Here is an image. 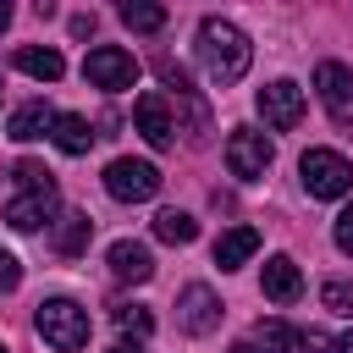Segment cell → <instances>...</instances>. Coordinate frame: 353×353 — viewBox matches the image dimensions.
<instances>
[{
    "label": "cell",
    "mask_w": 353,
    "mask_h": 353,
    "mask_svg": "<svg viewBox=\"0 0 353 353\" xmlns=\"http://www.w3.org/2000/svg\"><path fill=\"white\" fill-rule=\"evenodd\" d=\"M193 50H199V66H204V77L210 83H237L248 66H254V44H248V33L237 28V22H226V17H204L199 22V39H193Z\"/></svg>",
    "instance_id": "cell-1"
},
{
    "label": "cell",
    "mask_w": 353,
    "mask_h": 353,
    "mask_svg": "<svg viewBox=\"0 0 353 353\" xmlns=\"http://www.w3.org/2000/svg\"><path fill=\"white\" fill-rule=\"evenodd\" d=\"M33 325H39V336H44L55 353H77V347H88V309L72 303V298H44L39 314H33Z\"/></svg>",
    "instance_id": "cell-2"
},
{
    "label": "cell",
    "mask_w": 353,
    "mask_h": 353,
    "mask_svg": "<svg viewBox=\"0 0 353 353\" xmlns=\"http://www.w3.org/2000/svg\"><path fill=\"white\" fill-rule=\"evenodd\" d=\"M298 176H303L309 199H342V193H353V165L336 149H309L298 160Z\"/></svg>",
    "instance_id": "cell-3"
},
{
    "label": "cell",
    "mask_w": 353,
    "mask_h": 353,
    "mask_svg": "<svg viewBox=\"0 0 353 353\" xmlns=\"http://www.w3.org/2000/svg\"><path fill=\"white\" fill-rule=\"evenodd\" d=\"M105 193L116 199V204H143V199H154L160 193V171L149 165V160H110L105 165Z\"/></svg>",
    "instance_id": "cell-4"
},
{
    "label": "cell",
    "mask_w": 353,
    "mask_h": 353,
    "mask_svg": "<svg viewBox=\"0 0 353 353\" xmlns=\"http://www.w3.org/2000/svg\"><path fill=\"white\" fill-rule=\"evenodd\" d=\"M83 77L94 88H105V94H127V88H138V61L127 50H116V44H99V50H88Z\"/></svg>",
    "instance_id": "cell-5"
},
{
    "label": "cell",
    "mask_w": 353,
    "mask_h": 353,
    "mask_svg": "<svg viewBox=\"0 0 353 353\" xmlns=\"http://www.w3.org/2000/svg\"><path fill=\"white\" fill-rule=\"evenodd\" d=\"M270 160H276V149H270V138H265V132L237 127V132L226 138V171H232L237 182H259V176L270 171Z\"/></svg>",
    "instance_id": "cell-6"
},
{
    "label": "cell",
    "mask_w": 353,
    "mask_h": 353,
    "mask_svg": "<svg viewBox=\"0 0 353 353\" xmlns=\"http://www.w3.org/2000/svg\"><path fill=\"white\" fill-rule=\"evenodd\" d=\"M61 215V188L44 182V188H17V199L6 204V226L11 232H39Z\"/></svg>",
    "instance_id": "cell-7"
},
{
    "label": "cell",
    "mask_w": 353,
    "mask_h": 353,
    "mask_svg": "<svg viewBox=\"0 0 353 353\" xmlns=\"http://www.w3.org/2000/svg\"><path fill=\"white\" fill-rule=\"evenodd\" d=\"M254 105H259L265 127H276V132H292V127L303 121V88H298L292 77H276V83H265V88L254 94Z\"/></svg>",
    "instance_id": "cell-8"
},
{
    "label": "cell",
    "mask_w": 353,
    "mask_h": 353,
    "mask_svg": "<svg viewBox=\"0 0 353 353\" xmlns=\"http://www.w3.org/2000/svg\"><path fill=\"white\" fill-rule=\"evenodd\" d=\"M314 94H320V105H325V116L336 127H353V72L342 61H320L314 66Z\"/></svg>",
    "instance_id": "cell-9"
},
{
    "label": "cell",
    "mask_w": 353,
    "mask_h": 353,
    "mask_svg": "<svg viewBox=\"0 0 353 353\" xmlns=\"http://www.w3.org/2000/svg\"><path fill=\"white\" fill-rule=\"evenodd\" d=\"M132 121H138V132H143L149 149H171V143H176V116H171L165 94H138Z\"/></svg>",
    "instance_id": "cell-10"
},
{
    "label": "cell",
    "mask_w": 353,
    "mask_h": 353,
    "mask_svg": "<svg viewBox=\"0 0 353 353\" xmlns=\"http://www.w3.org/2000/svg\"><path fill=\"white\" fill-rule=\"evenodd\" d=\"M176 320H182V331L210 336V331L221 325V298H215V287H204V281L182 287V298H176Z\"/></svg>",
    "instance_id": "cell-11"
},
{
    "label": "cell",
    "mask_w": 353,
    "mask_h": 353,
    "mask_svg": "<svg viewBox=\"0 0 353 353\" xmlns=\"http://www.w3.org/2000/svg\"><path fill=\"white\" fill-rule=\"evenodd\" d=\"M259 347L265 353H331V336H320V331H298V325H287V320H259Z\"/></svg>",
    "instance_id": "cell-12"
},
{
    "label": "cell",
    "mask_w": 353,
    "mask_h": 353,
    "mask_svg": "<svg viewBox=\"0 0 353 353\" xmlns=\"http://www.w3.org/2000/svg\"><path fill=\"white\" fill-rule=\"evenodd\" d=\"M110 276L116 281H149L154 276V254L143 248V243H132V237H121V243H110Z\"/></svg>",
    "instance_id": "cell-13"
},
{
    "label": "cell",
    "mask_w": 353,
    "mask_h": 353,
    "mask_svg": "<svg viewBox=\"0 0 353 353\" xmlns=\"http://www.w3.org/2000/svg\"><path fill=\"white\" fill-rule=\"evenodd\" d=\"M254 254H259V232H254V226H232V232L215 237V265H221V270H237V265H248Z\"/></svg>",
    "instance_id": "cell-14"
},
{
    "label": "cell",
    "mask_w": 353,
    "mask_h": 353,
    "mask_svg": "<svg viewBox=\"0 0 353 353\" xmlns=\"http://www.w3.org/2000/svg\"><path fill=\"white\" fill-rule=\"evenodd\" d=\"M265 298H276V303H298V292H303V276H298V265L287 259V254H276V259H265Z\"/></svg>",
    "instance_id": "cell-15"
},
{
    "label": "cell",
    "mask_w": 353,
    "mask_h": 353,
    "mask_svg": "<svg viewBox=\"0 0 353 353\" xmlns=\"http://www.w3.org/2000/svg\"><path fill=\"white\" fill-rule=\"evenodd\" d=\"M50 127H55V110H50L44 99H33V105H17V110H11V127H6V132H11L17 143H33V138H50Z\"/></svg>",
    "instance_id": "cell-16"
},
{
    "label": "cell",
    "mask_w": 353,
    "mask_h": 353,
    "mask_svg": "<svg viewBox=\"0 0 353 353\" xmlns=\"http://www.w3.org/2000/svg\"><path fill=\"white\" fill-rule=\"evenodd\" d=\"M50 138H55V149H61V154H88V143H94L99 132L88 127V116L61 110V116H55V127H50Z\"/></svg>",
    "instance_id": "cell-17"
},
{
    "label": "cell",
    "mask_w": 353,
    "mask_h": 353,
    "mask_svg": "<svg viewBox=\"0 0 353 353\" xmlns=\"http://www.w3.org/2000/svg\"><path fill=\"white\" fill-rule=\"evenodd\" d=\"M17 66H22L28 77H39V83H55V77L66 72V61H61L55 44H22V50H17Z\"/></svg>",
    "instance_id": "cell-18"
},
{
    "label": "cell",
    "mask_w": 353,
    "mask_h": 353,
    "mask_svg": "<svg viewBox=\"0 0 353 353\" xmlns=\"http://www.w3.org/2000/svg\"><path fill=\"white\" fill-rule=\"evenodd\" d=\"M116 17H121L132 33H160V28H165V6H160V0H116Z\"/></svg>",
    "instance_id": "cell-19"
},
{
    "label": "cell",
    "mask_w": 353,
    "mask_h": 353,
    "mask_svg": "<svg viewBox=\"0 0 353 353\" xmlns=\"http://www.w3.org/2000/svg\"><path fill=\"white\" fill-rule=\"evenodd\" d=\"M88 237H94V221H88L83 210H66L61 226H55V248H61V254H83Z\"/></svg>",
    "instance_id": "cell-20"
},
{
    "label": "cell",
    "mask_w": 353,
    "mask_h": 353,
    "mask_svg": "<svg viewBox=\"0 0 353 353\" xmlns=\"http://www.w3.org/2000/svg\"><path fill=\"white\" fill-rule=\"evenodd\" d=\"M154 237L182 248V243H193V237H199V221H193L188 210H160V215H154Z\"/></svg>",
    "instance_id": "cell-21"
},
{
    "label": "cell",
    "mask_w": 353,
    "mask_h": 353,
    "mask_svg": "<svg viewBox=\"0 0 353 353\" xmlns=\"http://www.w3.org/2000/svg\"><path fill=\"white\" fill-rule=\"evenodd\" d=\"M116 325H121V331H132V336L143 342V336L154 331V314H149L143 303H121V309H116Z\"/></svg>",
    "instance_id": "cell-22"
},
{
    "label": "cell",
    "mask_w": 353,
    "mask_h": 353,
    "mask_svg": "<svg viewBox=\"0 0 353 353\" xmlns=\"http://www.w3.org/2000/svg\"><path fill=\"white\" fill-rule=\"evenodd\" d=\"M320 298H325V309H331V314H353V281H325V287H320Z\"/></svg>",
    "instance_id": "cell-23"
},
{
    "label": "cell",
    "mask_w": 353,
    "mask_h": 353,
    "mask_svg": "<svg viewBox=\"0 0 353 353\" xmlns=\"http://www.w3.org/2000/svg\"><path fill=\"white\" fill-rule=\"evenodd\" d=\"M11 176H17V188H44V182H55V176H50V171H44L39 160H22V165H17Z\"/></svg>",
    "instance_id": "cell-24"
},
{
    "label": "cell",
    "mask_w": 353,
    "mask_h": 353,
    "mask_svg": "<svg viewBox=\"0 0 353 353\" xmlns=\"http://www.w3.org/2000/svg\"><path fill=\"white\" fill-rule=\"evenodd\" d=\"M336 248H342V254L353 259V204H347V210L336 215Z\"/></svg>",
    "instance_id": "cell-25"
},
{
    "label": "cell",
    "mask_w": 353,
    "mask_h": 353,
    "mask_svg": "<svg viewBox=\"0 0 353 353\" xmlns=\"http://www.w3.org/2000/svg\"><path fill=\"white\" fill-rule=\"evenodd\" d=\"M17 281H22V265H17L11 254H0V292H11Z\"/></svg>",
    "instance_id": "cell-26"
},
{
    "label": "cell",
    "mask_w": 353,
    "mask_h": 353,
    "mask_svg": "<svg viewBox=\"0 0 353 353\" xmlns=\"http://www.w3.org/2000/svg\"><path fill=\"white\" fill-rule=\"evenodd\" d=\"M11 11H17V0H0V33L11 28Z\"/></svg>",
    "instance_id": "cell-27"
},
{
    "label": "cell",
    "mask_w": 353,
    "mask_h": 353,
    "mask_svg": "<svg viewBox=\"0 0 353 353\" xmlns=\"http://www.w3.org/2000/svg\"><path fill=\"white\" fill-rule=\"evenodd\" d=\"M331 353H353V331H347V336H336V342H331Z\"/></svg>",
    "instance_id": "cell-28"
},
{
    "label": "cell",
    "mask_w": 353,
    "mask_h": 353,
    "mask_svg": "<svg viewBox=\"0 0 353 353\" xmlns=\"http://www.w3.org/2000/svg\"><path fill=\"white\" fill-rule=\"evenodd\" d=\"M105 353H143L138 342H116V347H105Z\"/></svg>",
    "instance_id": "cell-29"
},
{
    "label": "cell",
    "mask_w": 353,
    "mask_h": 353,
    "mask_svg": "<svg viewBox=\"0 0 353 353\" xmlns=\"http://www.w3.org/2000/svg\"><path fill=\"white\" fill-rule=\"evenodd\" d=\"M232 353H259V342H232Z\"/></svg>",
    "instance_id": "cell-30"
},
{
    "label": "cell",
    "mask_w": 353,
    "mask_h": 353,
    "mask_svg": "<svg viewBox=\"0 0 353 353\" xmlns=\"http://www.w3.org/2000/svg\"><path fill=\"white\" fill-rule=\"evenodd\" d=\"M0 353H6V342H0Z\"/></svg>",
    "instance_id": "cell-31"
}]
</instances>
